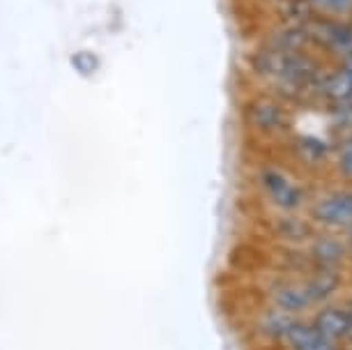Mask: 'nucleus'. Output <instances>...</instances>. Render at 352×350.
I'll list each match as a JSON object with an SVG mask.
<instances>
[{
	"label": "nucleus",
	"instance_id": "7",
	"mask_svg": "<svg viewBox=\"0 0 352 350\" xmlns=\"http://www.w3.org/2000/svg\"><path fill=\"white\" fill-rule=\"evenodd\" d=\"M350 325H352L350 314L341 311V309L327 307V309H322V311L316 316V325L314 327L324 336V339L331 341V339H341V336L348 334Z\"/></svg>",
	"mask_w": 352,
	"mask_h": 350
},
{
	"label": "nucleus",
	"instance_id": "3",
	"mask_svg": "<svg viewBox=\"0 0 352 350\" xmlns=\"http://www.w3.org/2000/svg\"><path fill=\"white\" fill-rule=\"evenodd\" d=\"M247 118H249L251 127L258 129L261 134H276V131H281L285 124H288L285 111L278 107L274 99H267V97L254 99L247 109Z\"/></svg>",
	"mask_w": 352,
	"mask_h": 350
},
{
	"label": "nucleus",
	"instance_id": "1",
	"mask_svg": "<svg viewBox=\"0 0 352 350\" xmlns=\"http://www.w3.org/2000/svg\"><path fill=\"white\" fill-rule=\"evenodd\" d=\"M254 67L263 76L274 78L276 83H281L283 90H304L316 85L318 81V67L309 58L297 54V51L265 49L256 56Z\"/></svg>",
	"mask_w": 352,
	"mask_h": 350
},
{
	"label": "nucleus",
	"instance_id": "4",
	"mask_svg": "<svg viewBox=\"0 0 352 350\" xmlns=\"http://www.w3.org/2000/svg\"><path fill=\"white\" fill-rule=\"evenodd\" d=\"M261 182H263V189L267 191V196L276 203L278 208L292 210L297 203H300V189H297L295 184L281 173V171L265 168L261 173Z\"/></svg>",
	"mask_w": 352,
	"mask_h": 350
},
{
	"label": "nucleus",
	"instance_id": "8",
	"mask_svg": "<svg viewBox=\"0 0 352 350\" xmlns=\"http://www.w3.org/2000/svg\"><path fill=\"white\" fill-rule=\"evenodd\" d=\"M283 341L288 343L292 350H318L327 339H324L314 325H307V322H292L290 329L283 336Z\"/></svg>",
	"mask_w": 352,
	"mask_h": 350
},
{
	"label": "nucleus",
	"instance_id": "2",
	"mask_svg": "<svg viewBox=\"0 0 352 350\" xmlns=\"http://www.w3.org/2000/svg\"><path fill=\"white\" fill-rule=\"evenodd\" d=\"M309 39L327 46V49L336 51L341 56L352 54V30L348 25L334 23V21H309L304 25Z\"/></svg>",
	"mask_w": 352,
	"mask_h": 350
},
{
	"label": "nucleus",
	"instance_id": "5",
	"mask_svg": "<svg viewBox=\"0 0 352 350\" xmlns=\"http://www.w3.org/2000/svg\"><path fill=\"white\" fill-rule=\"evenodd\" d=\"M270 297H272L274 309H278V311H283L288 316L307 311V309L314 305L307 293V288L300 286V283H288V281H281V283H276V286H272Z\"/></svg>",
	"mask_w": 352,
	"mask_h": 350
},
{
	"label": "nucleus",
	"instance_id": "15",
	"mask_svg": "<svg viewBox=\"0 0 352 350\" xmlns=\"http://www.w3.org/2000/svg\"><path fill=\"white\" fill-rule=\"evenodd\" d=\"M338 166L348 177H352V143L341 153V160H338Z\"/></svg>",
	"mask_w": 352,
	"mask_h": 350
},
{
	"label": "nucleus",
	"instance_id": "13",
	"mask_svg": "<svg viewBox=\"0 0 352 350\" xmlns=\"http://www.w3.org/2000/svg\"><path fill=\"white\" fill-rule=\"evenodd\" d=\"M314 256L322 263V265H329V263H336L338 259H343V247L336 240H329V237H324V240L316 242Z\"/></svg>",
	"mask_w": 352,
	"mask_h": 350
},
{
	"label": "nucleus",
	"instance_id": "9",
	"mask_svg": "<svg viewBox=\"0 0 352 350\" xmlns=\"http://www.w3.org/2000/svg\"><path fill=\"white\" fill-rule=\"evenodd\" d=\"M320 88L324 92V97H329L331 102H345V99L352 97V72L343 69V72H336V74L327 76L324 81L320 83Z\"/></svg>",
	"mask_w": 352,
	"mask_h": 350
},
{
	"label": "nucleus",
	"instance_id": "16",
	"mask_svg": "<svg viewBox=\"0 0 352 350\" xmlns=\"http://www.w3.org/2000/svg\"><path fill=\"white\" fill-rule=\"evenodd\" d=\"M338 122L352 124V97L341 102V109H338Z\"/></svg>",
	"mask_w": 352,
	"mask_h": 350
},
{
	"label": "nucleus",
	"instance_id": "19",
	"mask_svg": "<svg viewBox=\"0 0 352 350\" xmlns=\"http://www.w3.org/2000/svg\"><path fill=\"white\" fill-rule=\"evenodd\" d=\"M348 334H350V339H352V325H350V332Z\"/></svg>",
	"mask_w": 352,
	"mask_h": 350
},
{
	"label": "nucleus",
	"instance_id": "6",
	"mask_svg": "<svg viewBox=\"0 0 352 350\" xmlns=\"http://www.w3.org/2000/svg\"><path fill=\"white\" fill-rule=\"evenodd\" d=\"M314 212L324 223H334V226L352 223V194H334L322 198Z\"/></svg>",
	"mask_w": 352,
	"mask_h": 350
},
{
	"label": "nucleus",
	"instance_id": "12",
	"mask_svg": "<svg viewBox=\"0 0 352 350\" xmlns=\"http://www.w3.org/2000/svg\"><path fill=\"white\" fill-rule=\"evenodd\" d=\"M297 153H300L302 160L318 164L327 157V145L320 143L314 136H304V138H300V143H297Z\"/></svg>",
	"mask_w": 352,
	"mask_h": 350
},
{
	"label": "nucleus",
	"instance_id": "18",
	"mask_svg": "<svg viewBox=\"0 0 352 350\" xmlns=\"http://www.w3.org/2000/svg\"><path fill=\"white\" fill-rule=\"evenodd\" d=\"M318 350H336V348H334V346H331V343H329V341H324V343H322V346H320V348H318Z\"/></svg>",
	"mask_w": 352,
	"mask_h": 350
},
{
	"label": "nucleus",
	"instance_id": "10",
	"mask_svg": "<svg viewBox=\"0 0 352 350\" xmlns=\"http://www.w3.org/2000/svg\"><path fill=\"white\" fill-rule=\"evenodd\" d=\"M292 322L295 320H292L288 314L278 311V309H272V311L263 314V318L258 320V327L263 329V334L272 336V339H283Z\"/></svg>",
	"mask_w": 352,
	"mask_h": 350
},
{
	"label": "nucleus",
	"instance_id": "17",
	"mask_svg": "<svg viewBox=\"0 0 352 350\" xmlns=\"http://www.w3.org/2000/svg\"><path fill=\"white\" fill-rule=\"evenodd\" d=\"M345 69H348V72H352V54H348V56H345Z\"/></svg>",
	"mask_w": 352,
	"mask_h": 350
},
{
	"label": "nucleus",
	"instance_id": "14",
	"mask_svg": "<svg viewBox=\"0 0 352 350\" xmlns=\"http://www.w3.org/2000/svg\"><path fill=\"white\" fill-rule=\"evenodd\" d=\"M314 3L331 12H345L352 8V0H314Z\"/></svg>",
	"mask_w": 352,
	"mask_h": 350
},
{
	"label": "nucleus",
	"instance_id": "11",
	"mask_svg": "<svg viewBox=\"0 0 352 350\" xmlns=\"http://www.w3.org/2000/svg\"><path fill=\"white\" fill-rule=\"evenodd\" d=\"M304 288H307L311 302L327 300V297L338 288V276L329 274V272H320V274H316L314 279H309L307 283H304Z\"/></svg>",
	"mask_w": 352,
	"mask_h": 350
}]
</instances>
